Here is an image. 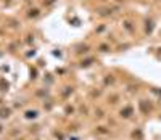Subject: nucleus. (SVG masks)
<instances>
[{
	"label": "nucleus",
	"instance_id": "1",
	"mask_svg": "<svg viewBox=\"0 0 161 140\" xmlns=\"http://www.w3.org/2000/svg\"><path fill=\"white\" fill-rule=\"evenodd\" d=\"M131 113H132V108H131V106H127V108H126L124 111H121V116L129 117V116H131Z\"/></svg>",
	"mask_w": 161,
	"mask_h": 140
},
{
	"label": "nucleus",
	"instance_id": "2",
	"mask_svg": "<svg viewBox=\"0 0 161 140\" xmlns=\"http://www.w3.org/2000/svg\"><path fill=\"white\" fill-rule=\"evenodd\" d=\"M31 116H32V117H36L37 113H36V111H27V117H31Z\"/></svg>",
	"mask_w": 161,
	"mask_h": 140
}]
</instances>
